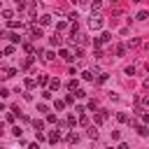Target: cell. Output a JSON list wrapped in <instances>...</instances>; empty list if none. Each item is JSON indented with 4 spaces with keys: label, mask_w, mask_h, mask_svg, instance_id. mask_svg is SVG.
Here are the masks:
<instances>
[{
    "label": "cell",
    "mask_w": 149,
    "mask_h": 149,
    "mask_svg": "<svg viewBox=\"0 0 149 149\" xmlns=\"http://www.w3.org/2000/svg\"><path fill=\"white\" fill-rule=\"evenodd\" d=\"M88 26H91L93 30H100V28H102V16H100L98 12H91V19H88Z\"/></svg>",
    "instance_id": "6da1fadb"
},
{
    "label": "cell",
    "mask_w": 149,
    "mask_h": 149,
    "mask_svg": "<svg viewBox=\"0 0 149 149\" xmlns=\"http://www.w3.org/2000/svg\"><path fill=\"white\" fill-rule=\"evenodd\" d=\"M93 114H95V116H93V121H95L98 126H102V123L107 121V116H109V112H107V109H98V112H93Z\"/></svg>",
    "instance_id": "7a4b0ae2"
},
{
    "label": "cell",
    "mask_w": 149,
    "mask_h": 149,
    "mask_svg": "<svg viewBox=\"0 0 149 149\" xmlns=\"http://www.w3.org/2000/svg\"><path fill=\"white\" fill-rule=\"evenodd\" d=\"M130 123L135 126V130H137V135H142V137H147V135H149V128H147V123H144V121H142V123H135V121L130 119Z\"/></svg>",
    "instance_id": "3957f363"
},
{
    "label": "cell",
    "mask_w": 149,
    "mask_h": 149,
    "mask_svg": "<svg viewBox=\"0 0 149 149\" xmlns=\"http://www.w3.org/2000/svg\"><path fill=\"white\" fill-rule=\"evenodd\" d=\"M28 30H30V37H42V26H37V23H28Z\"/></svg>",
    "instance_id": "277c9868"
},
{
    "label": "cell",
    "mask_w": 149,
    "mask_h": 149,
    "mask_svg": "<svg viewBox=\"0 0 149 149\" xmlns=\"http://www.w3.org/2000/svg\"><path fill=\"white\" fill-rule=\"evenodd\" d=\"M58 56H61V58H63L65 63H72V61H74V56H72V51H68V49H61V51H58Z\"/></svg>",
    "instance_id": "5b68a950"
},
{
    "label": "cell",
    "mask_w": 149,
    "mask_h": 149,
    "mask_svg": "<svg viewBox=\"0 0 149 149\" xmlns=\"http://www.w3.org/2000/svg\"><path fill=\"white\" fill-rule=\"evenodd\" d=\"M49 42H51V47H61V42H63V37H61V30H56V33L51 35V40H49Z\"/></svg>",
    "instance_id": "8992f818"
},
{
    "label": "cell",
    "mask_w": 149,
    "mask_h": 149,
    "mask_svg": "<svg viewBox=\"0 0 149 149\" xmlns=\"http://www.w3.org/2000/svg\"><path fill=\"white\" fill-rule=\"evenodd\" d=\"M65 142H68V144H77V142H79V135H77L74 130H70V133L65 135Z\"/></svg>",
    "instance_id": "52a82bcc"
},
{
    "label": "cell",
    "mask_w": 149,
    "mask_h": 149,
    "mask_svg": "<svg viewBox=\"0 0 149 149\" xmlns=\"http://www.w3.org/2000/svg\"><path fill=\"white\" fill-rule=\"evenodd\" d=\"M26 12H28V19H35V16H37V5L30 2V5L26 7Z\"/></svg>",
    "instance_id": "ba28073f"
},
{
    "label": "cell",
    "mask_w": 149,
    "mask_h": 149,
    "mask_svg": "<svg viewBox=\"0 0 149 149\" xmlns=\"http://www.w3.org/2000/svg\"><path fill=\"white\" fill-rule=\"evenodd\" d=\"M47 137H49V142H51V144H56V142H61V130H51Z\"/></svg>",
    "instance_id": "9c48e42d"
},
{
    "label": "cell",
    "mask_w": 149,
    "mask_h": 149,
    "mask_svg": "<svg viewBox=\"0 0 149 149\" xmlns=\"http://www.w3.org/2000/svg\"><path fill=\"white\" fill-rule=\"evenodd\" d=\"M44 126H47V119H35L33 121V128L35 130H44Z\"/></svg>",
    "instance_id": "30bf717a"
},
{
    "label": "cell",
    "mask_w": 149,
    "mask_h": 149,
    "mask_svg": "<svg viewBox=\"0 0 149 149\" xmlns=\"http://www.w3.org/2000/svg\"><path fill=\"white\" fill-rule=\"evenodd\" d=\"M86 137H91V140H95V137H98V123H95V126H88Z\"/></svg>",
    "instance_id": "8fae6325"
},
{
    "label": "cell",
    "mask_w": 149,
    "mask_h": 149,
    "mask_svg": "<svg viewBox=\"0 0 149 149\" xmlns=\"http://www.w3.org/2000/svg\"><path fill=\"white\" fill-rule=\"evenodd\" d=\"M5 37H7L9 42H14V44H19V42H21V37H19V33H5Z\"/></svg>",
    "instance_id": "7c38bea8"
},
{
    "label": "cell",
    "mask_w": 149,
    "mask_h": 149,
    "mask_svg": "<svg viewBox=\"0 0 149 149\" xmlns=\"http://www.w3.org/2000/svg\"><path fill=\"white\" fill-rule=\"evenodd\" d=\"M37 84H40V81H37V79H33V77H28V79H26V88H28V91L37 88Z\"/></svg>",
    "instance_id": "4fadbf2b"
},
{
    "label": "cell",
    "mask_w": 149,
    "mask_h": 149,
    "mask_svg": "<svg viewBox=\"0 0 149 149\" xmlns=\"http://www.w3.org/2000/svg\"><path fill=\"white\" fill-rule=\"evenodd\" d=\"M116 121H119V123H130V116L123 114V112H119V114H116Z\"/></svg>",
    "instance_id": "5bb4252c"
},
{
    "label": "cell",
    "mask_w": 149,
    "mask_h": 149,
    "mask_svg": "<svg viewBox=\"0 0 149 149\" xmlns=\"http://www.w3.org/2000/svg\"><path fill=\"white\" fill-rule=\"evenodd\" d=\"M135 19H137V21H147V19H149V12H147V9H140Z\"/></svg>",
    "instance_id": "9a60e30c"
},
{
    "label": "cell",
    "mask_w": 149,
    "mask_h": 149,
    "mask_svg": "<svg viewBox=\"0 0 149 149\" xmlns=\"http://www.w3.org/2000/svg\"><path fill=\"white\" fill-rule=\"evenodd\" d=\"M21 26H23L21 21H14V19H7V28H12V30H14V28H21Z\"/></svg>",
    "instance_id": "2e32d148"
},
{
    "label": "cell",
    "mask_w": 149,
    "mask_h": 149,
    "mask_svg": "<svg viewBox=\"0 0 149 149\" xmlns=\"http://www.w3.org/2000/svg\"><path fill=\"white\" fill-rule=\"evenodd\" d=\"M14 51H16V44L12 42V44H7V47H5V51H2V54H5V56H12Z\"/></svg>",
    "instance_id": "e0dca14e"
},
{
    "label": "cell",
    "mask_w": 149,
    "mask_h": 149,
    "mask_svg": "<svg viewBox=\"0 0 149 149\" xmlns=\"http://www.w3.org/2000/svg\"><path fill=\"white\" fill-rule=\"evenodd\" d=\"M114 54L116 56H126V44H116L114 47Z\"/></svg>",
    "instance_id": "ac0fdd59"
},
{
    "label": "cell",
    "mask_w": 149,
    "mask_h": 149,
    "mask_svg": "<svg viewBox=\"0 0 149 149\" xmlns=\"http://www.w3.org/2000/svg\"><path fill=\"white\" fill-rule=\"evenodd\" d=\"M16 74V68H2V77H14Z\"/></svg>",
    "instance_id": "d6986e66"
},
{
    "label": "cell",
    "mask_w": 149,
    "mask_h": 149,
    "mask_svg": "<svg viewBox=\"0 0 149 149\" xmlns=\"http://www.w3.org/2000/svg\"><path fill=\"white\" fill-rule=\"evenodd\" d=\"M65 86H68V91H77V88H79V81H77V79H70Z\"/></svg>",
    "instance_id": "ffe728a7"
},
{
    "label": "cell",
    "mask_w": 149,
    "mask_h": 149,
    "mask_svg": "<svg viewBox=\"0 0 149 149\" xmlns=\"http://www.w3.org/2000/svg\"><path fill=\"white\" fill-rule=\"evenodd\" d=\"M65 105H68L65 100H56V102H54V109H56V112H63V109H65Z\"/></svg>",
    "instance_id": "44dd1931"
},
{
    "label": "cell",
    "mask_w": 149,
    "mask_h": 149,
    "mask_svg": "<svg viewBox=\"0 0 149 149\" xmlns=\"http://www.w3.org/2000/svg\"><path fill=\"white\" fill-rule=\"evenodd\" d=\"M65 121H68V126H70V128H74V126H77V123H79V119H77V116H74V114H70V116H68V119H65Z\"/></svg>",
    "instance_id": "7402d4cb"
},
{
    "label": "cell",
    "mask_w": 149,
    "mask_h": 149,
    "mask_svg": "<svg viewBox=\"0 0 149 149\" xmlns=\"http://www.w3.org/2000/svg\"><path fill=\"white\" fill-rule=\"evenodd\" d=\"M102 7V0H91V12H100Z\"/></svg>",
    "instance_id": "603a6c76"
},
{
    "label": "cell",
    "mask_w": 149,
    "mask_h": 149,
    "mask_svg": "<svg viewBox=\"0 0 149 149\" xmlns=\"http://www.w3.org/2000/svg\"><path fill=\"white\" fill-rule=\"evenodd\" d=\"M49 23H51V16L49 14H42L40 16V26H49Z\"/></svg>",
    "instance_id": "cb8c5ba5"
},
{
    "label": "cell",
    "mask_w": 149,
    "mask_h": 149,
    "mask_svg": "<svg viewBox=\"0 0 149 149\" xmlns=\"http://www.w3.org/2000/svg\"><path fill=\"white\" fill-rule=\"evenodd\" d=\"M109 40H112V35H109V33H102V35L98 37V42H100V44H107Z\"/></svg>",
    "instance_id": "d4e9b609"
},
{
    "label": "cell",
    "mask_w": 149,
    "mask_h": 149,
    "mask_svg": "<svg viewBox=\"0 0 149 149\" xmlns=\"http://www.w3.org/2000/svg\"><path fill=\"white\" fill-rule=\"evenodd\" d=\"M58 86H61V81H58L56 77H54V79H49V88H51V91H58Z\"/></svg>",
    "instance_id": "484cf974"
},
{
    "label": "cell",
    "mask_w": 149,
    "mask_h": 149,
    "mask_svg": "<svg viewBox=\"0 0 149 149\" xmlns=\"http://www.w3.org/2000/svg\"><path fill=\"white\" fill-rule=\"evenodd\" d=\"M79 126H86V128L91 126V121H88V116H86V114H79Z\"/></svg>",
    "instance_id": "4316f807"
},
{
    "label": "cell",
    "mask_w": 149,
    "mask_h": 149,
    "mask_svg": "<svg viewBox=\"0 0 149 149\" xmlns=\"http://www.w3.org/2000/svg\"><path fill=\"white\" fill-rule=\"evenodd\" d=\"M135 70H137L135 65H126V70H123V74H128V77H133V74H135Z\"/></svg>",
    "instance_id": "83f0119b"
},
{
    "label": "cell",
    "mask_w": 149,
    "mask_h": 149,
    "mask_svg": "<svg viewBox=\"0 0 149 149\" xmlns=\"http://www.w3.org/2000/svg\"><path fill=\"white\" fill-rule=\"evenodd\" d=\"M12 135H14V137H21V135H23V130H21L19 126H12Z\"/></svg>",
    "instance_id": "f1b7e54d"
},
{
    "label": "cell",
    "mask_w": 149,
    "mask_h": 149,
    "mask_svg": "<svg viewBox=\"0 0 149 149\" xmlns=\"http://www.w3.org/2000/svg\"><path fill=\"white\" fill-rule=\"evenodd\" d=\"M12 16H14V12H12V9H2V19H5V21H7V19H12Z\"/></svg>",
    "instance_id": "f546056e"
},
{
    "label": "cell",
    "mask_w": 149,
    "mask_h": 149,
    "mask_svg": "<svg viewBox=\"0 0 149 149\" xmlns=\"http://www.w3.org/2000/svg\"><path fill=\"white\" fill-rule=\"evenodd\" d=\"M23 49H26V51H28V54H35V47H33V44H30V42H23Z\"/></svg>",
    "instance_id": "4dcf8cb0"
},
{
    "label": "cell",
    "mask_w": 149,
    "mask_h": 149,
    "mask_svg": "<svg viewBox=\"0 0 149 149\" xmlns=\"http://www.w3.org/2000/svg\"><path fill=\"white\" fill-rule=\"evenodd\" d=\"M37 81H40V86H44V84H49V77H47V74H40Z\"/></svg>",
    "instance_id": "1f68e13d"
},
{
    "label": "cell",
    "mask_w": 149,
    "mask_h": 149,
    "mask_svg": "<svg viewBox=\"0 0 149 149\" xmlns=\"http://www.w3.org/2000/svg\"><path fill=\"white\" fill-rule=\"evenodd\" d=\"M88 109L91 112H98V100H88Z\"/></svg>",
    "instance_id": "d6a6232c"
},
{
    "label": "cell",
    "mask_w": 149,
    "mask_h": 149,
    "mask_svg": "<svg viewBox=\"0 0 149 149\" xmlns=\"http://www.w3.org/2000/svg\"><path fill=\"white\" fill-rule=\"evenodd\" d=\"M47 123H58V116L56 114H47Z\"/></svg>",
    "instance_id": "836d02e7"
},
{
    "label": "cell",
    "mask_w": 149,
    "mask_h": 149,
    "mask_svg": "<svg viewBox=\"0 0 149 149\" xmlns=\"http://www.w3.org/2000/svg\"><path fill=\"white\" fill-rule=\"evenodd\" d=\"M65 28H68V23H65V21H58V23H56V30H61V33H63Z\"/></svg>",
    "instance_id": "e575fe53"
},
{
    "label": "cell",
    "mask_w": 149,
    "mask_h": 149,
    "mask_svg": "<svg viewBox=\"0 0 149 149\" xmlns=\"http://www.w3.org/2000/svg\"><path fill=\"white\" fill-rule=\"evenodd\" d=\"M42 58H44V61H54V51H44Z\"/></svg>",
    "instance_id": "d590c367"
},
{
    "label": "cell",
    "mask_w": 149,
    "mask_h": 149,
    "mask_svg": "<svg viewBox=\"0 0 149 149\" xmlns=\"http://www.w3.org/2000/svg\"><path fill=\"white\" fill-rule=\"evenodd\" d=\"M33 61H35V58H33V54H30V56L23 61V68H30V65H33Z\"/></svg>",
    "instance_id": "8d00e7d4"
},
{
    "label": "cell",
    "mask_w": 149,
    "mask_h": 149,
    "mask_svg": "<svg viewBox=\"0 0 149 149\" xmlns=\"http://www.w3.org/2000/svg\"><path fill=\"white\" fill-rule=\"evenodd\" d=\"M137 102H140V105H142V107H149V95H144V98H140V100H137Z\"/></svg>",
    "instance_id": "74e56055"
},
{
    "label": "cell",
    "mask_w": 149,
    "mask_h": 149,
    "mask_svg": "<svg viewBox=\"0 0 149 149\" xmlns=\"http://www.w3.org/2000/svg\"><path fill=\"white\" fill-rule=\"evenodd\" d=\"M74 95H77V98H86V91H81V88H77V91H74Z\"/></svg>",
    "instance_id": "f35d334b"
},
{
    "label": "cell",
    "mask_w": 149,
    "mask_h": 149,
    "mask_svg": "<svg viewBox=\"0 0 149 149\" xmlns=\"http://www.w3.org/2000/svg\"><path fill=\"white\" fill-rule=\"evenodd\" d=\"M37 109H40V112H47L49 107H47V102H37Z\"/></svg>",
    "instance_id": "ab89813d"
},
{
    "label": "cell",
    "mask_w": 149,
    "mask_h": 149,
    "mask_svg": "<svg viewBox=\"0 0 149 149\" xmlns=\"http://www.w3.org/2000/svg\"><path fill=\"white\" fill-rule=\"evenodd\" d=\"M51 95H54V93H51V88H49V91H44V93H42V98H44V100H49V98H51Z\"/></svg>",
    "instance_id": "60d3db41"
},
{
    "label": "cell",
    "mask_w": 149,
    "mask_h": 149,
    "mask_svg": "<svg viewBox=\"0 0 149 149\" xmlns=\"http://www.w3.org/2000/svg\"><path fill=\"white\" fill-rule=\"evenodd\" d=\"M65 102H68V105H72V102H74V95H72V93H70V95H65Z\"/></svg>",
    "instance_id": "b9f144b4"
},
{
    "label": "cell",
    "mask_w": 149,
    "mask_h": 149,
    "mask_svg": "<svg viewBox=\"0 0 149 149\" xmlns=\"http://www.w3.org/2000/svg\"><path fill=\"white\" fill-rule=\"evenodd\" d=\"M140 116H142V121H144V123H149V112H142Z\"/></svg>",
    "instance_id": "7bdbcfd3"
},
{
    "label": "cell",
    "mask_w": 149,
    "mask_h": 149,
    "mask_svg": "<svg viewBox=\"0 0 149 149\" xmlns=\"http://www.w3.org/2000/svg\"><path fill=\"white\" fill-rule=\"evenodd\" d=\"M130 2H142V0H130Z\"/></svg>",
    "instance_id": "ee69618b"
}]
</instances>
